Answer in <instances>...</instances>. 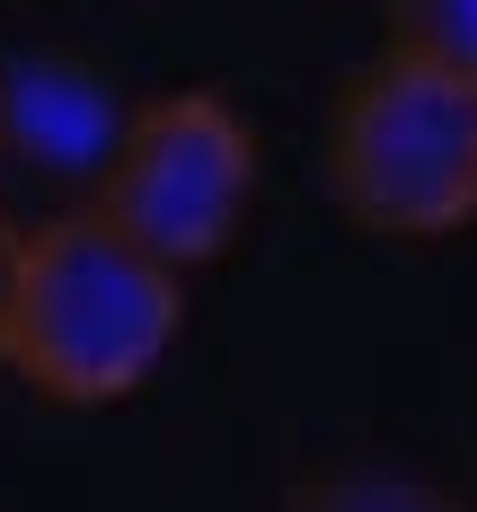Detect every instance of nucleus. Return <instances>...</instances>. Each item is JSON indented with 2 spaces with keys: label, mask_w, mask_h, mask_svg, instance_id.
Instances as JSON below:
<instances>
[{
  "label": "nucleus",
  "mask_w": 477,
  "mask_h": 512,
  "mask_svg": "<svg viewBox=\"0 0 477 512\" xmlns=\"http://www.w3.org/2000/svg\"><path fill=\"white\" fill-rule=\"evenodd\" d=\"M9 265H18V230L0 221V309H9Z\"/></svg>",
  "instance_id": "0eeeda50"
},
{
  "label": "nucleus",
  "mask_w": 477,
  "mask_h": 512,
  "mask_svg": "<svg viewBox=\"0 0 477 512\" xmlns=\"http://www.w3.org/2000/svg\"><path fill=\"white\" fill-rule=\"evenodd\" d=\"M380 9H389V53L477 80V0H380Z\"/></svg>",
  "instance_id": "423d86ee"
},
{
  "label": "nucleus",
  "mask_w": 477,
  "mask_h": 512,
  "mask_svg": "<svg viewBox=\"0 0 477 512\" xmlns=\"http://www.w3.org/2000/svg\"><path fill=\"white\" fill-rule=\"evenodd\" d=\"M124 115L133 106H115V89L80 62H27V71L0 80V142H18L36 168H71L89 186H98Z\"/></svg>",
  "instance_id": "20e7f679"
},
{
  "label": "nucleus",
  "mask_w": 477,
  "mask_h": 512,
  "mask_svg": "<svg viewBox=\"0 0 477 512\" xmlns=\"http://www.w3.org/2000/svg\"><path fill=\"white\" fill-rule=\"evenodd\" d=\"M327 186L380 239H442L477 221V80L371 53L327 115Z\"/></svg>",
  "instance_id": "f03ea898"
},
{
  "label": "nucleus",
  "mask_w": 477,
  "mask_h": 512,
  "mask_svg": "<svg viewBox=\"0 0 477 512\" xmlns=\"http://www.w3.org/2000/svg\"><path fill=\"white\" fill-rule=\"evenodd\" d=\"M283 512H469V504L407 468H310V477H292Z\"/></svg>",
  "instance_id": "39448f33"
},
{
  "label": "nucleus",
  "mask_w": 477,
  "mask_h": 512,
  "mask_svg": "<svg viewBox=\"0 0 477 512\" xmlns=\"http://www.w3.org/2000/svg\"><path fill=\"white\" fill-rule=\"evenodd\" d=\"M177 318H186V274L89 204L45 230H18L0 362L62 407H115L168 362Z\"/></svg>",
  "instance_id": "f257e3e1"
},
{
  "label": "nucleus",
  "mask_w": 477,
  "mask_h": 512,
  "mask_svg": "<svg viewBox=\"0 0 477 512\" xmlns=\"http://www.w3.org/2000/svg\"><path fill=\"white\" fill-rule=\"evenodd\" d=\"M248 195H257V133L212 89H168L133 106L98 168V212L177 274L212 265L239 239Z\"/></svg>",
  "instance_id": "7ed1b4c3"
}]
</instances>
